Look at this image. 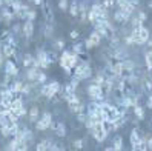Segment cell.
<instances>
[{
	"label": "cell",
	"mask_w": 152,
	"mask_h": 151,
	"mask_svg": "<svg viewBox=\"0 0 152 151\" xmlns=\"http://www.w3.org/2000/svg\"><path fill=\"white\" fill-rule=\"evenodd\" d=\"M72 77H75L80 82L88 80V79L92 77V68H91V65H89V62L86 59H80L77 66L72 69Z\"/></svg>",
	"instance_id": "cell-1"
},
{
	"label": "cell",
	"mask_w": 152,
	"mask_h": 151,
	"mask_svg": "<svg viewBox=\"0 0 152 151\" xmlns=\"http://www.w3.org/2000/svg\"><path fill=\"white\" fill-rule=\"evenodd\" d=\"M60 88H61V85H60L58 80H51V82H46V83H43L40 86L39 94L46 97V99H52V97H56L58 94Z\"/></svg>",
	"instance_id": "cell-2"
},
{
	"label": "cell",
	"mask_w": 152,
	"mask_h": 151,
	"mask_svg": "<svg viewBox=\"0 0 152 151\" xmlns=\"http://www.w3.org/2000/svg\"><path fill=\"white\" fill-rule=\"evenodd\" d=\"M52 122H54V119H52V114L49 111H45L42 116L39 117V120L35 122V130L37 131H46L51 128Z\"/></svg>",
	"instance_id": "cell-3"
},
{
	"label": "cell",
	"mask_w": 152,
	"mask_h": 151,
	"mask_svg": "<svg viewBox=\"0 0 152 151\" xmlns=\"http://www.w3.org/2000/svg\"><path fill=\"white\" fill-rule=\"evenodd\" d=\"M86 93H88V96H89V99H91V100L102 102V100L106 99V96H104L103 91H102V86L97 85V83H92V82H91V85H88Z\"/></svg>",
	"instance_id": "cell-4"
},
{
	"label": "cell",
	"mask_w": 152,
	"mask_h": 151,
	"mask_svg": "<svg viewBox=\"0 0 152 151\" xmlns=\"http://www.w3.org/2000/svg\"><path fill=\"white\" fill-rule=\"evenodd\" d=\"M102 35L98 34L95 29L89 34V37L85 40V48H86V51H89V49H94V48H97V46H100L102 45Z\"/></svg>",
	"instance_id": "cell-5"
},
{
	"label": "cell",
	"mask_w": 152,
	"mask_h": 151,
	"mask_svg": "<svg viewBox=\"0 0 152 151\" xmlns=\"http://www.w3.org/2000/svg\"><path fill=\"white\" fill-rule=\"evenodd\" d=\"M35 59L39 60V63H40V68H42V69H48V68L51 66V63L48 62V51H46V49L37 48V52H35Z\"/></svg>",
	"instance_id": "cell-6"
},
{
	"label": "cell",
	"mask_w": 152,
	"mask_h": 151,
	"mask_svg": "<svg viewBox=\"0 0 152 151\" xmlns=\"http://www.w3.org/2000/svg\"><path fill=\"white\" fill-rule=\"evenodd\" d=\"M22 35L26 40L32 39V35H34V22L25 20V23L22 25Z\"/></svg>",
	"instance_id": "cell-7"
},
{
	"label": "cell",
	"mask_w": 152,
	"mask_h": 151,
	"mask_svg": "<svg viewBox=\"0 0 152 151\" xmlns=\"http://www.w3.org/2000/svg\"><path fill=\"white\" fill-rule=\"evenodd\" d=\"M51 130H54V133L58 137H66L68 136V130H66L65 122H52Z\"/></svg>",
	"instance_id": "cell-8"
},
{
	"label": "cell",
	"mask_w": 152,
	"mask_h": 151,
	"mask_svg": "<svg viewBox=\"0 0 152 151\" xmlns=\"http://www.w3.org/2000/svg\"><path fill=\"white\" fill-rule=\"evenodd\" d=\"M129 140H131V147H132V150H138L140 142H141V136H140V133H138V128H134V130L131 131Z\"/></svg>",
	"instance_id": "cell-9"
},
{
	"label": "cell",
	"mask_w": 152,
	"mask_h": 151,
	"mask_svg": "<svg viewBox=\"0 0 152 151\" xmlns=\"http://www.w3.org/2000/svg\"><path fill=\"white\" fill-rule=\"evenodd\" d=\"M5 74L11 76V77H17L19 76V68L14 63L12 60H6L5 62Z\"/></svg>",
	"instance_id": "cell-10"
},
{
	"label": "cell",
	"mask_w": 152,
	"mask_h": 151,
	"mask_svg": "<svg viewBox=\"0 0 152 151\" xmlns=\"http://www.w3.org/2000/svg\"><path fill=\"white\" fill-rule=\"evenodd\" d=\"M40 117V108L39 106H31V108L28 110V119H29V123H35L39 120Z\"/></svg>",
	"instance_id": "cell-11"
},
{
	"label": "cell",
	"mask_w": 152,
	"mask_h": 151,
	"mask_svg": "<svg viewBox=\"0 0 152 151\" xmlns=\"http://www.w3.org/2000/svg\"><path fill=\"white\" fill-rule=\"evenodd\" d=\"M39 73H40V68H37V66L26 68V79H28V82H37Z\"/></svg>",
	"instance_id": "cell-12"
},
{
	"label": "cell",
	"mask_w": 152,
	"mask_h": 151,
	"mask_svg": "<svg viewBox=\"0 0 152 151\" xmlns=\"http://www.w3.org/2000/svg\"><path fill=\"white\" fill-rule=\"evenodd\" d=\"M52 142L51 139H43V140H40L37 145H35V150L37 151H45V150H51V147H52Z\"/></svg>",
	"instance_id": "cell-13"
},
{
	"label": "cell",
	"mask_w": 152,
	"mask_h": 151,
	"mask_svg": "<svg viewBox=\"0 0 152 151\" xmlns=\"http://www.w3.org/2000/svg\"><path fill=\"white\" fill-rule=\"evenodd\" d=\"M34 62H35V56H32V54H25L23 57H22V65L25 66V68H31V66H34Z\"/></svg>",
	"instance_id": "cell-14"
},
{
	"label": "cell",
	"mask_w": 152,
	"mask_h": 151,
	"mask_svg": "<svg viewBox=\"0 0 152 151\" xmlns=\"http://www.w3.org/2000/svg\"><path fill=\"white\" fill-rule=\"evenodd\" d=\"M138 35H140V39H141V43H143V45H145V43L148 42V39L151 37V31H149V29L146 28L145 25H143L141 28L138 29Z\"/></svg>",
	"instance_id": "cell-15"
},
{
	"label": "cell",
	"mask_w": 152,
	"mask_h": 151,
	"mask_svg": "<svg viewBox=\"0 0 152 151\" xmlns=\"http://www.w3.org/2000/svg\"><path fill=\"white\" fill-rule=\"evenodd\" d=\"M68 11L71 14V17H74V19H77L78 17V0H72L68 8Z\"/></svg>",
	"instance_id": "cell-16"
},
{
	"label": "cell",
	"mask_w": 152,
	"mask_h": 151,
	"mask_svg": "<svg viewBox=\"0 0 152 151\" xmlns=\"http://www.w3.org/2000/svg\"><path fill=\"white\" fill-rule=\"evenodd\" d=\"M71 51L72 52H77V54L82 57L83 54H85V51H86V48H85V43H80V42H77V43H74L72 46H71Z\"/></svg>",
	"instance_id": "cell-17"
},
{
	"label": "cell",
	"mask_w": 152,
	"mask_h": 151,
	"mask_svg": "<svg viewBox=\"0 0 152 151\" xmlns=\"http://www.w3.org/2000/svg\"><path fill=\"white\" fill-rule=\"evenodd\" d=\"M23 83H25V82H22V80H15V79H14L10 88L12 90L14 94H20V93H22V88H23Z\"/></svg>",
	"instance_id": "cell-18"
},
{
	"label": "cell",
	"mask_w": 152,
	"mask_h": 151,
	"mask_svg": "<svg viewBox=\"0 0 152 151\" xmlns=\"http://www.w3.org/2000/svg\"><path fill=\"white\" fill-rule=\"evenodd\" d=\"M132 110H134V114H135V117H137L138 120L145 119V108H143V106H140V103L135 105V106H132Z\"/></svg>",
	"instance_id": "cell-19"
},
{
	"label": "cell",
	"mask_w": 152,
	"mask_h": 151,
	"mask_svg": "<svg viewBox=\"0 0 152 151\" xmlns=\"http://www.w3.org/2000/svg\"><path fill=\"white\" fill-rule=\"evenodd\" d=\"M112 147H114V151H121L123 150V137L115 136L114 140H112Z\"/></svg>",
	"instance_id": "cell-20"
},
{
	"label": "cell",
	"mask_w": 152,
	"mask_h": 151,
	"mask_svg": "<svg viewBox=\"0 0 152 151\" xmlns=\"http://www.w3.org/2000/svg\"><path fill=\"white\" fill-rule=\"evenodd\" d=\"M112 20H114L115 23H128L126 20H124V15H123V13L118 10V8L114 11V17H112Z\"/></svg>",
	"instance_id": "cell-21"
},
{
	"label": "cell",
	"mask_w": 152,
	"mask_h": 151,
	"mask_svg": "<svg viewBox=\"0 0 152 151\" xmlns=\"http://www.w3.org/2000/svg\"><path fill=\"white\" fill-rule=\"evenodd\" d=\"M43 35H45V37H48V39L54 35V26H52V23H46V25H45Z\"/></svg>",
	"instance_id": "cell-22"
},
{
	"label": "cell",
	"mask_w": 152,
	"mask_h": 151,
	"mask_svg": "<svg viewBox=\"0 0 152 151\" xmlns=\"http://www.w3.org/2000/svg\"><path fill=\"white\" fill-rule=\"evenodd\" d=\"M17 148H19V140H17L15 137H14L11 142H8L6 147H5V150H8V151H14V150H17Z\"/></svg>",
	"instance_id": "cell-23"
},
{
	"label": "cell",
	"mask_w": 152,
	"mask_h": 151,
	"mask_svg": "<svg viewBox=\"0 0 152 151\" xmlns=\"http://www.w3.org/2000/svg\"><path fill=\"white\" fill-rule=\"evenodd\" d=\"M102 6L104 8V10H108V11H111L114 6H117L115 5V0H103L102 2Z\"/></svg>",
	"instance_id": "cell-24"
},
{
	"label": "cell",
	"mask_w": 152,
	"mask_h": 151,
	"mask_svg": "<svg viewBox=\"0 0 152 151\" xmlns=\"http://www.w3.org/2000/svg\"><path fill=\"white\" fill-rule=\"evenodd\" d=\"M35 19H37V11L32 10V8H29L28 14H26V20H29V22H35Z\"/></svg>",
	"instance_id": "cell-25"
},
{
	"label": "cell",
	"mask_w": 152,
	"mask_h": 151,
	"mask_svg": "<svg viewBox=\"0 0 152 151\" xmlns=\"http://www.w3.org/2000/svg\"><path fill=\"white\" fill-rule=\"evenodd\" d=\"M68 8H69V0H58V10L60 11H68Z\"/></svg>",
	"instance_id": "cell-26"
},
{
	"label": "cell",
	"mask_w": 152,
	"mask_h": 151,
	"mask_svg": "<svg viewBox=\"0 0 152 151\" xmlns=\"http://www.w3.org/2000/svg\"><path fill=\"white\" fill-rule=\"evenodd\" d=\"M11 32H12L14 35L22 34V25H20V23H12V25H11Z\"/></svg>",
	"instance_id": "cell-27"
},
{
	"label": "cell",
	"mask_w": 152,
	"mask_h": 151,
	"mask_svg": "<svg viewBox=\"0 0 152 151\" xmlns=\"http://www.w3.org/2000/svg\"><path fill=\"white\" fill-rule=\"evenodd\" d=\"M46 82H48V76L45 74V73H42V69H40V73L37 76V83L39 85H43V83H46Z\"/></svg>",
	"instance_id": "cell-28"
},
{
	"label": "cell",
	"mask_w": 152,
	"mask_h": 151,
	"mask_svg": "<svg viewBox=\"0 0 152 151\" xmlns=\"http://www.w3.org/2000/svg\"><path fill=\"white\" fill-rule=\"evenodd\" d=\"M0 134H2L3 139H8V137H11V133H10V128H8L6 125L3 127H0Z\"/></svg>",
	"instance_id": "cell-29"
},
{
	"label": "cell",
	"mask_w": 152,
	"mask_h": 151,
	"mask_svg": "<svg viewBox=\"0 0 152 151\" xmlns=\"http://www.w3.org/2000/svg\"><path fill=\"white\" fill-rule=\"evenodd\" d=\"M54 48H56V51H63V49H65V40H61V39L56 40Z\"/></svg>",
	"instance_id": "cell-30"
},
{
	"label": "cell",
	"mask_w": 152,
	"mask_h": 151,
	"mask_svg": "<svg viewBox=\"0 0 152 151\" xmlns=\"http://www.w3.org/2000/svg\"><path fill=\"white\" fill-rule=\"evenodd\" d=\"M72 147H74V150H83V147H85V140H83V139H77V140H74Z\"/></svg>",
	"instance_id": "cell-31"
},
{
	"label": "cell",
	"mask_w": 152,
	"mask_h": 151,
	"mask_svg": "<svg viewBox=\"0 0 152 151\" xmlns=\"http://www.w3.org/2000/svg\"><path fill=\"white\" fill-rule=\"evenodd\" d=\"M146 140V145H148V150H152V136L151 134H146V136H143Z\"/></svg>",
	"instance_id": "cell-32"
},
{
	"label": "cell",
	"mask_w": 152,
	"mask_h": 151,
	"mask_svg": "<svg viewBox=\"0 0 152 151\" xmlns=\"http://www.w3.org/2000/svg\"><path fill=\"white\" fill-rule=\"evenodd\" d=\"M137 17H138V19H140V20H141L143 23H145V22H146V19H148V14H146L145 11H138Z\"/></svg>",
	"instance_id": "cell-33"
},
{
	"label": "cell",
	"mask_w": 152,
	"mask_h": 151,
	"mask_svg": "<svg viewBox=\"0 0 152 151\" xmlns=\"http://www.w3.org/2000/svg\"><path fill=\"white\" fill-rule=\"evenodd\" d=\"M69 37L72 39V40H78V37H80V32L78 31H75V29H72L69 32Z\"/></svg>",
	"instance_id": "cell-34"
},
{
	"label": "cell",
	"mask_w": 152,
	"mask_h": 151,
	"mask_svg": "<svg viewBox=\"0 0 152 151\" xmlns=\"http://www.w3.org/2000/svg\"><path fill=\"white\" fill-rule=\"evenodd\" d=\"M146 108L152 110V93H149V96H148V100H146Z\"/></svg>",
	"instance_id": "cell-35"
},
{
	"label": "cell",
	"mask_w": 152,
	"mask_h": 151,
	"mask_svg": "<svg viewBox=\"0 0 152 151\" xmlns=\"http://www.w3.org/2000/svg\"><path fill=\"white\" fill-rule=\"evenodd\" d=\"M52 150H65V147L61 145V144H52V147H51V151Z\"/></svg>",
	"instance_id": "cell-36"
},
{
	"label": "cell",
	"mask_w": 152,
	"mask_h": 151,
	"mask_svg": "<svg viewBox=\"0 0 152 151\" xmlns=\"http://www.w3.org/2000/svg\"><path fill=\"white\" fill-rule=\"evenodd\" d=\"M3 59H5V56H3V51H2V43H0V66L3 65Z\"/></svg>",
	"instance_id": "cell-37"
},
{
	"label": "cell",
	"mask_w": 152,
	"mask_h": 151,
	"mask_svg": "<svg viewBox=\"0 0 152 151\" xmlns=\"http://www.w3.org/2000/svg\"><path fill=\"white\" fill-rule=\"evenodd\" d=\"M146 45L149 46V49H152V34H151V37L148 39V42H146Z\"/></svg>",
	"instance_id": "cell-38"
},
{
	"label": "cell",
	"mask_w": 152,
	"mask_h": 151,
	"mask_svg": "<svg viewBox=\"0 0 152 151\" xmlns=\"http://www.w3.org/2000/svg\"><path fill=\"white\" fill-rule=\"evenodd\" d=\"M14 2H15V0H5V5H6V6H10V5H12Z\"/></svg>",
	"instance_id": "cell-39"
},
{
	"label": "cell",
	"mask_w": 152,
	"mask_h": 151,
	"mask_svg": "<svg viewBox=\"0 0 152 151\" xmlns=\"http://www.w3.org/2000/svg\"><path fill=\"white\" fill-rule=\"evenodd\" d=\"M3 6H5V0H0V10H2Z\"/></svg>",
	"instance_id": "cell-40"
},
{
	"label": "cell",
	"mask_w": 152,
	"mask_h": 151,
	"mask_svg": "<svg viewBox=\"0 0 152 151\" xmlns=\"http://www.w3.org/2000/svg\"><path fill=\"white\" fill-rule=\"evenodd\" d=\"M148 6H149L151 10H152V0H149V2H148Z\"/></svg>",
	"instance_id": "cell-41"
},
{
	"label": "cell",
	"mask_w": 152,
	"mask_h": 151,
	"mask_svg": "<svg viewBox=\"0 0 152 151\" xmlns=\"http://www.w3.org/2000/svg\"><path fill=\"white\" fill-rule=\"evenodd\" d=\"M0 80H2V74H0Z\"/></svg>",
	"instance_id": "cell-42"
}]
</instances>
